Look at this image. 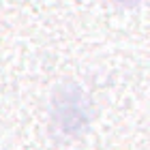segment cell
Segmentation results:
<instances>
[{"instance_id": "6da1fadb", "label": "cell", "mask_w": 150, "mask_h": 150, "mask_svg": "<svg viewBox=\"0 0 150 150\" xmlns=\"http://www.w3.org/2000/svg\"><path fill=\"white\" fill-rule=\"evenodd\" d=\"M52 129L62 137H77L92 120V101L77 84H58L50 107Z\"/></svg>"}, {"instance_id": "7a4b0ae2", "label": "cell", "mask_w": 150, "mask_h": 150, "mask_svg": "<svg viewBox=\"0 0 150 150\" xmlns=\"http://www.w3.org/2000/svg\"><path fill=\"white\" fill-rule=\"evenodd\" d=\"M116 2H120V4H127V6H131L135 2H139V0H116Z\"/></svg>"}]
</instances>
